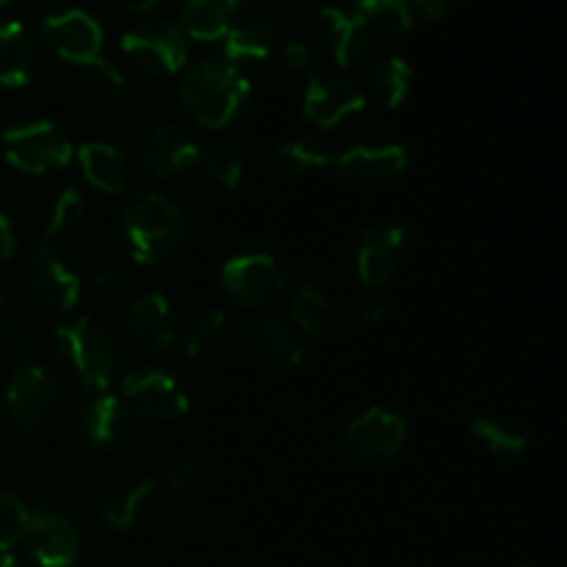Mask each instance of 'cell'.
<instances>
[{
	"mask_svg": "<svg viewBox=\"0 0 567 567\" xmlns=\"http://www.w3.org/2000/svg\"><path fill=\"white\" fill-rule=\"evenodd\" d=\"M249 100V81L238 64L225 55H205L186 70L181 81V103L194 122L221 131L241 116Z\"/></svg>",
	"mask_w": 567,
	"mask_h": 567,
	"instance_id": "6da1fadb",
	"label": "cell"
},
{
	"mask_svg": "<svg viewBox=\"0 0 567 567\" xmlns=\"http://www.w3.org/2000/svg\"><path fill=\"white\" fill-rule=\"evenodd\" d=\"M186 214L161 194H142L122 214V236L127 252L138 264H164L186 244Z\"/></svg>",
	"mask_w": 567,
	"mask_h": 567,
	"instance_id": "7a4b0ae2",
	"label": "cell"
},
{
	"mask_svg": "<svg viewBox=\"0 0 567 567\" xmlns=\"http://www.w3.org/2000/svg\"><path fill=\"white\" fill-rule=\"evenodd\" d=\"M55 358L92 393H109L122 369V349L103 321L83 316L55 330Z\"/></svg>",
	"mask_w": 567,
	"mask_h": 567,
	"instance_id": "3957f363",
	"label": "cell"
},
{
	"mask_svg": "<svg viewBox=\"0 0 567 567\" xmlns=\"http://www.w3.org/2000/svg\"><path fill=\"white\" fill-rule=\"evenodd\" d=\"M120 48L133 70L147 78H169L183 70L188 59V37L177 22L147 20L127 28Z\"/></svg>",
	"mask_w": 567,
	"mask_h": 567,
	"instance_id": "277c9868",
	"label": "cell"
},
{
	"mask_svg": "<svg viewBox=\"0 0 567 567\" xmlns=\"http://www.w3.org/2000/svg\"><path fill=\"white\" fill-rule=\"evenodd\" d=\"M3 153L14 169L25 175H48L70 164L72 144L53 122H25L6 131Z\"/></svg>",
	"mask_w": 567,
	"mask_h": 567,
	"instance_id": "5b68a950",
	"label": "cell"
},
{
	"mask_svg": "<svg viewBox=\"0 0 567 567\" xmlns=\"http://www.w3.org/2000/svg\"><path fill=\"white\" fill-rule=\"evenodd\" d=\"M404 441H408V424L402 415L385 408H371L347 426L341 449L352 463L374 465L396 457Z\"/></svg>",
	"mask_w": 567,
	"mask_h": 567,
	"instance_id": "8992f818",
	"label": "cell"
},
{
	"mask_svg": "<svg viewBox=\"0 0 567 567\" xmlns=\"http://www.w3.org/2000/svg\"><path fill=\"white\" fill-rule=\"evenodd\" d=\"M55 404H59V385H55L53 374L39 363H20L6 388L9 419L22 432H31L53 415Z\"/></svg>",
	"mask_w": 567,
	"mask_h": 567,
	"instance_id": "52a82bcc",
	"label": "cell"
},
{
	"mask_svg": "<svg viewBox=\"0 0 567 567\" xmlns=\"http://www.w3.org/2000/svg\"><path fill=\"white\" fill-rule=\"evenodd\" d=\"M219 282L230 302L244 305V308H260L286 288V275L269 255L247 252L227 260Z\"/></svg>",
	"mask_w": 567,
	"mask_h": 567,
	"instance_id": "ba28073f",
	"label": "cell"
},
{
	"mask_svg": "<svg viewBox=\"0 0 567 567\" xmlns=\"http://www.w3.org/2000/svg\"><path fill=\"white\" fill-rule=\"evenodd\" d=\"M199 158V144L186 125L164 122L155 125L138 144V166L155 181L181 177Z\"/></svg>",
	"mask_w": 567,
	"mask_h": 567,
	"instance_id": "9c48e42d",
	"label": "cell"
},
{
	"mask_svg": "<svg viewBox=\"0 0 567 567\" xmlns=\"http://www.w3.org/2000/svg\"><path fill=\"white\" fill-rule=\"evenodd\" d=\"M316 37L332 61L341 66H358L374 48V25L363 14L341 6H324L316 17Z\"/></svg>",
	"mask_w": 567,
	"mask_h": 567,
	"instance_id": "30bf717a",
	"label": "cell"
},
{
	"mask_svg": "<svg viewBox=\"0 0 567 567\" xmlns=\"http://www.w3.org/2000/svg\"><path fill=\"white\" fill-rule=\"evenodd\" d=\"M28 557L42 567H70L81 557V535L66 515L55 509H37L28 515L22 535Z\"/></svg>",
	"mask_w": 567,
	"mask_h": 567,
	"instance_id": "8fae6325",
	"label": "cell"
},
{
	"mask_svg": "<svg viewBox=\"0 0 567 567\" xmlns=\"http://www.w3.org/2000/svg\"><path fill=\"white\" fill-rule=\"evenodd\" d=\"M42 37L55 55L72 64L89 66L100 59V50H103V28L81 9L55 11L44 17Z\"/></svg>",
	"mask_w": 567,
	"mask_h": 567,
	"instance_id": "7c38bea8",
	"label": "cell"
},
{
	"mask_svg": "<svg viewBox=\"0 0 567 567\" xmlns=\"http://www.w3.org/2000/svg\"><path fill=\"white\" fill-rule=\"evenodd\" d=\"M25 288L48 310L75 308L78 293H81V282L53 247H39L31 255L25 266Z\"/></svg>",
	"mask_w": 567,
	"mask_h": 567,
	"instance_id": "4fadbf2b",
	"label": "cell"
},
{
	"mask_svg": "<svg viewBox=\"0 0 567 567\" xmlns=\"http://www.w3.org/2000/svg\"><path fill=\"white\" fill-rule=\"evenodd\" d=\"M408 166V153L393 142H363L338 158V175L360 188H377L396 181Z\"/></svg>",
	"mask_w": 567,
	"mask_h": 567,
	"instance_id": "5bb4252c",
	"label": "cell"
},
{
	"mask_svg": "<svg viewBox=\"0 0 567 567\" xmlns=\"http://www.w3.org/2000/svg\"><path fill=\"white\" fill-rule=\"evenodd\" d=\"M125 399L147 421H172L188 410L186 391L166 371H133L122 382Z\"/></svg>",
	"mask_w": 567,
	"mask_h": 567,
	"instance_id": "9a60e30c",
	"label": "cell"
},
{
	"mask_svg": "<svg viewBox=\"0 0 567 567\" xmlns=\"http://www.w3.org/2000/svg\"><path fill=\"white\" fill-rule=\"evenodd\" d=\"M241 347L249 358L271 369H293L302 363V336L277 316H258L241 327Z\"/></svg>",
	"mask_w": 567,
	"mask_h": 567,
	"instance_id": "2e32d148",
	"label": "cell"
},
{
	"mask_svg": "<svg viewBox=\"0 0 567 567\" xmlns=\"http://www.w3.org/2000/svg\"><path fill=\"white\" fill-rule=\"evenodd\" d=\"M365 105V94L360 92L354 83L341 81V78L316 75L310 78L308 89H305V116L313 125L338 127L349 116L360 114Z\"/></svg>",
	"mask_w": 567,
	"mask_h": 567,
	"instance_id": "e0dca14e",
	"label": "cell"
},
{
	"mask_svg": "<svg viewBox=\"0 0 567 567\" xmlns=\"http://www.w3.org/2000/svg\"><path fill=\"white\" fill-rule=\"evenodd\" d=\"M404 236L399 227L374 225L360 233L358 252H354V266L363 286L382 288L393 280L402 260Z\"/></svg>",
	"mask_w": 567,
	"mask_h": 567,
	"instance_id": "ac0fdd59",
	"label": "cell"
},
{
	"mask_svg": "<svg viewBox=\"0 0 567 567\" xmlns=\"http://www.w3.org/2000/svg\"><path fill=\"white\" fill-rule=\"evenodd\" d=\"M127 336L142 352L158 354L175 341V316L161 293H142L127 305Z\"/></svg>",
	"mask_w": 567,
	"mask_h": 567,
	"instance_id": "d6986e66",
	"label": "cell"
},
{
	"mask_svg": "<svg viewBox=\"0 0 567 567\" xmlns=\"http://www.w3.org/2000/svg\"><path fill=\"white\" fill-rule=\"evenodd\" d=\"M280 42V28L266 14H244L236 17L230 31L225 33V59L233 64L238 61H264L275 53Z\"/></svg>",
	"mask_w": 567,
	"mask_h": 567,
	"instance_id": "ffe728a7",
	"label": "cell"
},
{
	"mask_svg": "<svg viewBox=\"0 0 567 567\" xmlns=\"http://www.w3.org/2000/svg\"><path fill=\"white\" fill-rule=\"evenodd\" d=\"M37 72V48L20 22H0V86H25Z\"/></svg>",
	"mask_w": 567,
	"mask_h": 567,
	"instance_id": "44dd1931",
	"label": "cell"
},
{
	"mask_svg": "<svg viewBox=\"0 0 567 567\" xmlns=\"http://www.w3.org/2000/svg\"><path fill=\"white\" fill-rule=\"evenodd\" d=\"M241 0H186L181 14V28L186 37L199 42L225 39L230 25L236 22Z\"/></svg>",
	"mask_w": 567,
	"mask_h": 567,
	"instance_id": "7402d4cb",
	"label": "cell"
},
{
	"mask_svg": "<svg viewBox=\"0 0 567 567\" xmlns=\"http://www.w3.org/2000/svg\"><path fill=\"white\" fill-rule=\"evenodd\" d=\"M78 161H81V169L86 175V181L92 183L97 192L105 194H122L131 183V169H127V161L122 158V153L111 144L103 142H89L78 150Z\"/></svg>",
	"mask_w": 567,
	"mask_h": 567,
	"instance_id": "603a6c76",
	"label": "cell"
},
{
	"mask_svg": "<svg viewBox=\"0 0 567 567\" xmlns=\"http://www.w3.org/2000/svg\"><path fill=\"white\" fill-rule=\"evenodd\" d=\"M122 402L111 393H94L86 402L81 413V432L83 441L94 449V452H109L116 446L122 435Z\"/></svg>",
	"mask_w": 567,
	"mask_h": 567,
	"instance_id": "cb8c5ba5",
	"label": "cell"
},
{
	"mask_svg": "<svg viewBox=\"0 0 567 567\" xmlns=\"http://www.w3.org/2000/svg\"><path fill=\"white\" fill-rule=\"evenodd\" d=\"M155 487H158V482L147 480V476L116 485L114 491L103 498L105 524L116 532H131L133 524L138 520V515H142V504L153 496Z\"/></svg>",
	"mask_w": 567,
	"mask_h": 567,
	"instance_id": "d4e9b609",
	"label": "cell"
},
{
	"mask_svg": "<svg viewBox=\"0 0 567 567\" xmlns=\"http://www.w3.org/2000/svg\"><path fill=\"white\" fill-rule=\"evenodd\" d=\"M371 89L388 109H399L413 92V70L399 55H388L371 66Z\"/></svg>",
	"mask_w": 567,
	"mask_h": 567,
	"instance_id": "484cf974",
	"label": "cell"
},
{
	"mask_svg": "<svg viewBox=\"0 0 567 567\" xmlns=\"http://www.w3.org/2000/svg\"><path fill=\"white\" fill-rule=\"evenodd\" d=\"M230 336V324L221 310H203L192 319L186 330V354L188 358H210L221 352Z\"/></svg>",
	"mask_w": 567,
	"mask_h": 567,
	"instance_id": "4316f807",
	"label": "cell"
},
{
	"mask_svg": "<svg viewBox=\"0 0 567 567\" xmlns=\"http://www.w3.org/2000/svg\"><path fill=\"white\" fill-rule=\"evenodd\" d=\"M127 97L125 75L111 61L97 59L89 64V100L100 114H114Z\"/></svg>",
	"mask_w": 567,
	"mask_h": 567,
	"instance_id": "83f0119b",
	"label": "cell"
},
{
	"mask_svg": "<svg viewBox=\"0 0 567 567\" xmlns=\"http://www.w3.org/2000/svg\"><path fill=\"white\" fill-rule=\"evenodd\" d=\"M471 435L482 443L491 454L498 457H518L529 449V437L518 430V426L507 424L502 419H493V415H482L471 424Z\"/></svg>",
	"mask_w": 567,
	"mask_h": 567,
	"instance_id": "f1b7e54d",
	"label": "cell"
},
{
	"mask_svg": "<svg viewBox=\"0 0 567 567\" xmlns=\"http://www.w3.org/2000/svg\"><path fill=\"white\" fill-rule=\"evenodd\" d=\"M291 316L293 330L302 336H319L330 319V299L319 291L316 286H299L291 299Z\"/></svg>",
	"mask_w": 567,
	"mask_h": 567,
	"instance_id": "f546056e",
	"label": "cell"
},
{
	"mask_svg": "<svg viewBox=\"0 0 567 567\" xmlns=\"http://www.w3.org/2000/svg\"><path fill=\"white\" fill-rule=\"evenodd\" d=\"M197 164L203 166L205 177H208V181H214L216 186L236 188L238 183H241L244 161L233 144L216 142V144H210V147L199 150Z\"/></svg>",
	"mask_w": 567,
	"mask_h": 567,
	"instance_id": "4dcf8cb0",
	"label": "cell"
},
{
	"mask_svg": "<svg viewBox=\"0 0 567 567\" xmlns=\"http://www.w3.org/2000/svg\"><path fill=\"white\" fill-rule=\"evenodd\" d=\"M347 9L363 14L371 25L404 33L413 25V9L408 0H347Z\"/></svg>",
	"mask_w": 567,
	"mask_h": 567,
	"instance_id": "1f68e13d",
	"label": "cell"
},
{
	"mask_svg": "<svg viewBox=\"0 0 567 567\" xmlns=\"http://www.w3.org/2000/svg\"><path fill=\"white\" fill-rule=\"evenodd\" d=\"M277 153H280L282 164H286L293 175H308V172H316L321 169V166L330 164V150L310 136L291 138V142L282 144Z\"/></svg>",
	"mask_w": 567,
	"mask_h": 567,
	"instance_id": "d6a6232c",
	"label": "cell"
},
{
	"mask_svg": "<svg viewBox=\"0 0 567 567\" xmlns=\"http://www.w3.org/2000/svg\"><path fill=\"white\" fill-rule=\"evenodd\" d=\"M28 515L31 513H28L20 498L0 491V551H9V548H14L22 540Z\"/></svg>",
	"mask_w": 567,
	"mask_h": 567,
	"instance_id": "836d02e7",
	"label": "cell"
},
{
	"mask_svg": "<svg viewBox=\"0 0 567 567\" xmlns=\"http://www.w3.org/2000/svg\"><path fill=\"white\" fill-rule=\"evenodd\" d=\"M83 210H86L83 194L75 192V188H64V192L53 199V205H50L48 221H44V236L55 238L59 233H64L66 227H72L81 219Z\"/></svg>",
	"mask_w": 567,
	"mask_h": 567,
	"instance_id": "e575fe53",
	"label": "cell"
},
{
	"mask_svg": "<svg viewBox=\"0 0 567 567\" xmlns=\"http://www.w3.org/2000/svg\"><path fill=\"white\" fill-rule=\"evenodd\" d=\"M89 291H92V297L100 299V302L120 305L131 297V280L116 269H100L94 271L92 280H89Z\"/></svg>",
	"mask_w": 567,
	"mask_h": 567,
	"instance_id": "d590c367",
	"label": "cell"
},
{
	"mask_svg": "<svg viewBox=\"0 0 567 567\" xmlns=\"http://www.w3.org/2000/svg\"><path fill=\"white\" fill-rule=\"evenodd\" d=\"M194 480V465L186 463V460H177V463H172L169 468L164 471V485L172 487V491H183L186 485H192Z\"/></svg>",
	"mask_w": 567,
	"mask_h": 567,
	"instance_id": "8d00e7d4",
	"label": "cell"
},
{
	"mask_svg": "<svg viewBox=\"0 0 567 567\" xmlns=\"http://www.w3.org/2000/svg\"><path fill=\"white\" fill-rule=\"evenodd\" d=\"M408 3L426 22H441L449 14V9H452V0H408Z\"/></svg>",
	"mask_w": 567,
	"mask_h": 567,
	"instance_id": "74e56055",
	"label": "cell"
},
{
	"mask_svg": "<svg viewBox=\"0 0 567 567\" xmlns=\"http://www.w3.org/2000/svg\"><path fill=\"white\" fill-rule=\"evenodd\" d=\"M282 59H286V66L291 72H305L310 66V61H313V53H310L308 44L291 42L282 50Z\"/></svg>",
	"mask_w": 567,
	"mask_h": 567,
	"instance_id": "f35d334b",
	"label": "cell"
},
{
	"mask_svg": "<svg viewBox=\"0 0 567 567\" xmlns=\"http://www.w3.org/2000/svg\"><path fill=\"white\" fill-rule=\"evenodd\" d=\"M358 319H360V324H365V327L382 324V321L388 319L385 305H382V302H363V305H360V310H358Z\"/></svg>",
	"mask_w": 567,
	"mask_h": 567,
	"instance_id": "ab89813d",
	"label": "cell"
},
{
	"mask_svg": "<svg viewBox=\"0 0 567 567\" xmlns=\"http://www.w3.org/2000/svg\"><path fill=\"white\" fill-rule=\"evenodd\" d=\"M11 255H14V230L6 216H0V264H6Z\"/></svg>",
	"mask_w": 567,
	"mask_h": 567,
	"instance_id": "60d3db41",
	"label": "cell"
},
{
	"mask_svg": "<svg viewBox=\"0 0 567 567\" xmlns=\"http://www.w3.org/2000/svg\"><path fill=\"white\" fill-rule=\"evenodd\" d=\"M116 3H120L122 9H127V11H136V14H144V11L155 9V6H158L161 0H116Z\"/></svg>",
	"mask_w": 567,
	"mask_h": 567,
	"instance_id": "b9f144b4",
	"label": "cell"
},
{
	"mask_svg": "<svg viewBox=\"0 0 567 567\" xmlns=\"http://www.w3.org/2000/svg\"><path fill=\"white\" fill-rule=\"evenodd\" d=\"M0 567H17L14 559L9 557V551H0Z\"/></svg>",
	"mask_w": 567,
	"mask_h": 567,
	"instance_id": "7bdbcfd3",
	"label": "cell"
},
{
	"mask_svg": "<svg viewBox=\"0 0 567 567\" xmlns=\"http://www.w3.org/2000/svg\"><path fill=\"white\" fill-rule=\"evenodd\" d=\"M6 332V310H3V299H0V338Z\"/></svg>",
	"mask_w": 567,
	"mask_h": 567,
	"instance_id": "ee69618b",
	"label": "cell"
},
{
	"mask_svg": "<svg viewBox=\"0 0 567 567\" xmlns=\"http://www.w3.org/2000/svg\"><path fill=\"white\" fill-rule=\"evenodd\" d=\"M293 3H319V0H293Z\"/></svg>",
	"mask_w": 567,
	"mask_h": 567,
	"instance_id": "f6af8a7d",
	"label": "cell"
},
{
	"mask_svg": "<svg viewBox=\"0 0 567 567\" xmlns=\"http://www.w3.org/2000/svg\"><path fill=\"white\" fill-rule=\"evenodd\" d=\"M6 3H9V0H0V6H6Z\"/></svg>",
	"mask_w": 567,
	"mask_h": 567,
	"instance_id": "bcb514c9",
	"label": "cell"
},
{
	"mask_svg": "<svg viewBox=\"0 0 567 567\" xmlns=\"http://www.w3.org/2000/svg\"><path fill=\"white\" fill-rule=\"evenodd\" d=\"M241 3H244V0H241Z\"/></svg>",
	"mask_w": 567,
	"mask_h": 567,
	"instance_id": "7dc6e473",
	"label": "cell"
}]
</instances>
